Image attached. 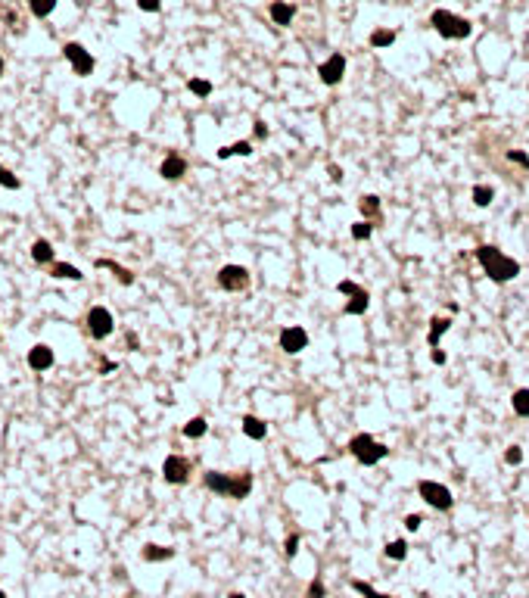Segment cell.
Segmentation results:
<instances>
[{"label":"cell","mask_w":529,"mask_h":598,"mask_svg":"<svg viewBox=\"0 0 529 598\" xmlns=\"http://www.w3.org/2000/svg\"><path fill=\"white\" fill-rule=\"evenodd\" d=\"M203 483H206V489H209V493H215L221 498H237V502H243V498L252 493V474H250V470H240V474L206 470Z\"/></svg>","instance_id":"1"},{"label":"cell","mask_w":529,"mask_h":598,"mask_svg":"<svg viewBox=\"0 0 529 598\" xmlns=\"http://www.w3.org/2000/svg\"><path fill=\"white\" fill-rule=\"evenodd\" d=\"M477 262L483 265V271L489 275V281L495 284H507L514 281V277L520 275V262L511 256H505L498 247H492V243H483V247H477Z\"/></svg>","instance_id":"2"},{"label":"cell","mask_w":529,"mask_h":598,"mask_svg":"<svg viewBox=\"0 0 529 598\" xmlns=\"http://www.w3.org/2000/svg\"><path fill=\"white\" fill-rule=\"evenodd\" d=\"M430 25L442 38H448V41H464V38H470V31H473L470 19L458 16V13H448V10H433Z\"/></svg>","instance_id":"3"},{"label":"cell","mask_w":529,"mask_h":598,"mask_svg":"<svg viewBox=\"0 0 529 598\" xmlns=\"http://www.w3.org/2000/svg\"><path fill=\"white\" fill-rule=\"evenodd\" d=\"M349 455L355 458L358 464H365V468H371V464L383 461L386 455H390V449L383 446V443H377L371 434H358L349 440Z\"/></svg>","instance_id":"4"},{"label":"cell","mask_w":529,"mask_h":598,"mask_svg":"<svg viewBox=\"0 0 529 598\" xmlns=\"http://www.w3.org/2000/svg\"><path fill=\"white\" fill-rule=\"evenodd\" d=\"M417 493L420 498H424L430 508H436V511H452L454 508V496H452V489L445 486V483H436V480H420L417 483Z\"/></svg>","instance_id":"5"},{"label":"cell","mask_w":529,"mask_h":598,"mask_svg":"<svg viewBox=\"0 0 529 598\" xmlns=\"http://www.w3.org/2000/svg\"><path fill=\"white\" fill-rule=\"evenodd\" d=\"M337 290L346 296V305H343L346 315H365V312L371 309V293H367L361 284H355V281H339Z\"/></svg>","instance_id":"6"},{"label":"cell","mask_w":529,"mask_h":598,"mask_svg":"<svg viewBox=\"0 0 529 598\" xmlns=\"http://www.w3.org/2000/svg\"><path fill=\"white\" fill-rule=\"evenodd\" d=\"M252 277H250V268H243V265H224V268H218V287L227 290V293H243V290H250Z\"/></svg>","instance_id":"7"},{"label":"cell","mask_w":529,"mask_h":598,"mask_svg":"<svg viewBox=\"0 0 529 598\" xmlns=\"http://www.w3.org/2000/svg\"><path fill=\"white\" fill-rule=\"evenodd\" d=\"M190 470H193V464H190V458H184V455H169L162 461V477H165V483H171V486H184V483L190 480Z\"/></svg>","instance_id":"8"},{"label":"cell","mask_w":529,"mask_h":598,"mask_svg":"<svg viewBox=\"0 0 529 598\" xmlns=\"http://www.w3.org/2000/svg\"><path fill=\"white\" fill-rule=\"evenodd\" d=\"M116 330V321H112V312L103 309V305H93L88 312V334L93 340H106V337Z\"/></svg>","instance_id":"9"},{"label":"cell","mask_w":529,"mask_h":598,"mask_svg":"<svg viewBox=\"0 0 529 598\" xmlns=\"http://www.w3.org/2000/svg\"><path fill=\"white\" fill-rule=\"evenodd\" d=\"M63 53H66V59H69V63H72V69H75V75H82V78H88L91 72H93V66H97V63H93V56H91V53L84 50L78 41H69V44H66V47H63Z\"/></svg>","instance_id":"10"},{"label":"cell","mask_w":529,"mask_h":598,"mask_svg":"<svg viewBox=\"0 0 529 598\" xmlns=\"http://www.w3.org/2000/svg\"><path fill=\"white\" fill-rule=\"evenodd\" d=\"M277 343L286 355H299V352L309 346V334H305V328H299V324H290V328L280 330Z\"/></svg>","instance_id":"11"},{"label":"cell","mask_w":529,"mask_h":598,"mask_svg":"<svg viewBox=\"0 0 529 598\" xmlns=\"http://www.w3.org/2000/svg\"><path fill=\"white\" fill-rule=\"evenodd\" d=\"M343 75H346V56L343 53H330V56L318 66V78L324 84H330V88L343 82Z\"/></svg>","instance_id":"12"},{"label":"cell","mask_w":529,"mask_h":598,"mask_svg":"<svg viewBox=\"0 0 529 598\" xmlns=\"http://www.w3.org/2000/svg\"><path fill=\"white\" fill-rule=\"evenodd\" d=\"M159 175H162L165 181H181V178L187 175V159L178 156V153H169V156L162 159V165H159Z\"/></svg>","instance_id":"13"},{"label":"cell","mask_w":529,"mask_h":598,"mask_svg":"<svg viewBox=\"0 0 529 598\" xmlns=\"http://www.w3.org/2000/svg\"><path fill=\"white\" fill-rule=\"evenodd\" d=\"M29 368H31V371H47V368H53V349L44 346V343L31 346V349H29Z\"/></svg>","instance_id":"14"},{"label":"cell","mask_w":529,"mask_h":598,"mask_svg":"<svg viewBox=\"0 0 529 598\" xmlns=\"http://www.w3.org/2000/svg\"><path fill=\"white\" fill-rule=\"evenodd\" d=\"M358 209H361V215H365V222H374V224H380V218H383V206H380V197H374V194H365L358 199Z\"/></svg>","instance_id":"15"},{"label":"cell","mask_w":529,"mask_h":598,"mask_svg":"<svg viewBox=\"0 0 529 598\" xmlns=\"http://www.w3.org/2000/svg\"><path fill=\"white\" fill-rule=\"evenodd\" d=\"M268 13H271V19L280 25V29H286V25H293L296 6H293V3H284V0H274V3L268 6Z\"/></svg>","instance_id":"16"},{"label":"cell","mask_w":529,"mask_h":598,"mask_svg":"<svg viewBox=\"0 0 529 598\" xmlns=\"http://www.w3.org/2000/svg\"><path fill=\"white\" fill-rule=\"evenodd\" d=\"M445 330H452V318L445 315H433L430 318V334H427V343H430V349H439V340Z\"/></svg>","instance_id":"17"},{"label":"cell","mask_w":529,"mask_h":598,"mask_svg":"<svg viewBox=\"0 0 529 598\" xmlns=\"http://www.w3.org/2000/svg\"><path fill=\"white\" fill-rule=\"evenodd\" d=\"M243 434L250 436V440H265L268 436V424L262 421V417H256V415H243Z\"/></svg>","instance_id":"18"},{"label":"cell","mask_w":529,"mask_h":598,"mask_svg":"<svg viewBox=\"0 0 529 598\" xmlns=\"http://www.w3.org/2000/svg\"><path fill=\"white\" fill-rule=\"evenodd\" d=\"M97 268H109L112 275L118 277V284H125V287H131V284H134V271L122 268V265L112 262V259H97Z\"/></svg>","instance_id":"19"},{"label":"cell","mask_w":529,"mask_h":598,"mask_svg":"<svg viewBox=\"0 0 529 598\" xmlns=\"http://www.w3.org/2000/svg\"><path fill=\"white\" fill-rule=\"evenodd\" d=\"M140 555H144V561H169V558H175V549H169V546H153V542H146Z\"/></svg>","instance_id":"20"},{"label":"cell","mask_w":529,"mask_h":598,"mask_svg":"<svg viewBox=\"0 0 529 598\" xmlns=\"http://www.w3.org/2000/svg\"><path fill=\"white\" fill-rule=\"evenodd\" d=\"M50 275L59 277V281H82V277H84L75 265H66V262H53L50 265Z\"/></svg>","instance_id":"21"},{"label":"cell","mask_w":529,"mask_h":598,"mask_svg":"<svg viewBox=\"0 0 529 598\" xmlns=\"http://www.w3.org/2000/svg\"><path fill=\"white\" fill-rule=\"evenodd\" d=\"M511 405H514V415H517V417H529V387L514 390Z\"/></svg>","instance_id":"22"},{"label":"cell","mask_w":529,"mask_h":598,"mask_svg":"<svg viewBox=\"0 0 529 598\" xmlns=\"http://www.w3.org/2000/svg\"><path fill=\"white\" fill-rule=\"evenodd\" d=\"M206 430H209V421H206V417H190L181 434H184L187 440H199V436H206Z\"/></svg>","instance_id":"23"},{"label":"cell","mask_w":529,"mask_h":598,"mask_svg":"<svg viewBox=\"0 0 529 598\" xmlns=\"http://www.w3.org/2000/svg\"><path fill=\"white\" fill-rule=\"evenodd\" d=\"M31 259L38 265H53V247L47 240H35L31 243Z\"/></svg>","instance_id":"24"},{"label":"cell","mask_w":529,"mask_h":598,"mask_svg":"<svg viewBox=\"0 0 529 598\" xmlns=\"http://www.w3.org/2000/svg\"><path fill=\"white\" fill-rule=\"evenodd\" d=\"M367 41H371V47H392V44H396V31L392 29H374Z\"/></svg>","instance_id":"25"},{"label":"cell","mask_w":529,"mask_h":598,"mask_svg":"<svg viewBox=\"0 0 529 598\" xmlns=\"http://www.w3.org/2000/svg\"><path fill=\"white\" fill-rule=\"evenodd\" d=\"M231 156H252V144L250 141H237V144H231V147L218 150V159H231Z\"/></svg>","instance_id":"26"},{"label":"cell","mask_w":529,"mask_h":598,"mask_svg":"<svg viewBox=\"0 0 529 598\" xmlns=\"http://www.w3.org/2000/svg\"><path fill=\"white\" fill-rule=\"evenodd\" d=\"M470 197H473V203H477L480 209H486V206L495 199V190L489 187V184H477V187L470 190Z\"/></svg>","instance_id":"27"},{"label":"cell","mask_w":529,"mask_h":598,"mask_svg":"<svg viewBox=\"0 0 529 598\" xmlns=\"http://www.w3.org/2000/svg\"><path fill=\"white\" fill-rule=\"evenodd\" d=\"M386 558H390V561H405L408 558V542L405 539H392L390 546H386Z\"/></svg>","instance_id":"28"},{"label":"cell","mask_w":529,"mask_h":598,"mask_svg":"<svg viewBox=\"0 0 529 598\" xmlns=\"http://www.w3.org/2000/svg\"><path fill=\"white\" fill-rule=\"evenodd\" d=\"M53 6H56V0H29V10H31V16H38V19L50 16V13H53Z\"/></svg>","instance_id":"29"},{"label":"cell","mask_w":529,"mask_h":598,"mask_svg":"<svg viewBox=\"0 0 529 598\" xmlns=\"http://www.w3.org/2000/svg\"><path fill=\"white\" fill-rule=\"evenodd\" d=\"M187 88H190V94H197V97H209L212 94V82H206V78H190Z\"/></svg>","instance_id":"30"},{"label":"cell","mask_w":529,"mask_h":598,"mask_svg":"<svg viewBox=\"0 0 529 598\" xmlns=\"http://www.w3.org/2000/svg\"><path fill=\"white\" fill-rule=\"evenodd\" d=\"M374 228H377L374 222H355L352 224V240H367V237L374 234Z\"/></svg>","instance_id":"31"},{"label":"cell","mask_w":529,"mask_h":598,"mask_svg":"<svg viewBox=\"0 0 529 598\" xmlns=\"http://www.w3.org/2000/svg\"><path fill=\"white\" fill-rule=\"evenodd\" d=\"M352 589H355L358 595H365V598H392V595H386V592H377L374 586H367L365 580H355V583H352Z\"/></svg>","instance_id":"32"},{"label":"cell","mask_w":529,"mask_h":598,"mask_svg":"<svg viewBox=\"0 0 529 598\" xmlns=\"http://www.w3.org/2000/svg\"><path fill=\"white\" fill-rule=\"evenodd\" d=\"M0 187H6V190H19V187H22V181H19V178L13 175L10 169H3V165H0Z\"/></svg>","instance_id":"33"},{"label":"cell","mask_w":529,"mask_h":598,"mask_svg":"<svg viewBox=\"0 0 529 598\" xmlns=\"http://www.w3.org/2000/svg\"><path fill=\"white\" fill-rule=\"evenodd\" d=\"M309 598H327V586H324L321 576H314V580L309 583Z\"/></svg>","instance_id":"34"},{"label":"cell","mask_w":529,"mask_h":598,"mask_svg":"<svg viewBox=\"0 0 529 598\" xmlns=\"http://www.w3.org/2000/svg\"><path fill=\"white\" fill-rule=\"evenodd\" d=\"M505 461H507V464H514V468H517V464H523V449H520V446H507Z\"/></svg>","instance_id":"35"},{"label":"cell","mask_w":529,"mask_h":598,"mask_svg":"<svg viewBox=\"0 0 529 598\" xmlns=\"http://www.w3.org/2000/svg\"><path fill=\"white\" fill-rule=\"evenodd\" d=\"M296 551H299V533H290V536H286V542H284V555L286 558H296Z\"/></svg>","instance_id":"36"},{"label":"cell","mask_w":529,"mask_h":598,"mask_svg":"<svg viewBox=\"0 0 529 598\" xmlns=\"http://www.w3.org/2000/svg\"><path fill=\"white\" fill-rule=\"evenodd\" d=\"M137 6L144 13H159L162 10V0H137Z\"/></svg>","instance_id":"37"},{"label":"cell","mask_w":529,"mask_h":598,"mask_svg":"<svg viewBox=\"0 0 529 598\" xmlns=\"http://www.w3.org/2000/svg\"><path fill=\"white\" fill-rule=\"evenodd\" d=\"M507 159H511V162H517V165H523V169H529V156H526V153H520V150H507Z\"/></svg>","instance_id":"38"},{"label":"cell","mask_w":529,"mask_h":598,"mask_svg":"<svg viewBox=\"0 0 529 598\" xmlns=\"http://www.w3.org/2000/svg\"><path fill=\"white\" fill-rule=\"evenodd\" d=\"M405 527L411 530V533H414V530H420V514H408L405 517Z\"/></svg>","instance_id":"39"},{"label":"cell","mask_w":529,"mask_h":598,"mask_svg":"<svg viewBox=\"0 0 529 598\" xmlns=\"http://www.w3.org/2000/svg\"><path fill=\"white\" fill-rule=\"evenodd\" d=\"M330 178H333V181H337V184L343 181V171H339V165H330Z\"/></svg>","instance_id":"40"},{"label":"cell","mask_w":529,"mask_h":598,"mask_svg":"<svg viewBox=\"0 0 529 598\" xmlns=\"http://www.w3.org/2000/svg\"><path fill=\"white\" fill-rule=\"evenodd\" d=\"M433 362H436V365H445V352H442V349H433Z\"/></svg>","instance_id":"41"},{"label":"cell","mask_w":529,"mask_h":598,"mask_svg":"<svg viewBox=\"0 0 529 598\" xmlns=\"http://www.w3.org/2000/svg\"><path fill=\"white\" fill-rule=\"evenodd\" d=\"M256 135H259V137H268V128H265V122H256Z\"/></svg>","instance_id":"42"},{"label":"cell","mask_w":529,"mask_h":598,"mask_svg":"<svg viewBox=\"0 0 529 598\" xmlns=\"http://www.w3.org/2000/svg\"><path fill=\"white\" fill-rule=\"evenodd\" d=\"M227 598H246V595H243V592H231V595H227Z\"/></svg>","instance_id":"43"},{"label":"cell","mask_w":529,"mask_h":598,"mask_svg":"<svg viewBox=\"0 0 529 598\" xmlns=\"http://www.w3.org/2000/svg\"><path fill=\"white\" fill-rule=\"evenodd\" d=\"M0 78H3V56H0Z\"/></svg>","instance_id":"44"},{"label":"cell","mask_w":529,"mask_h":598,"mask_svg":"<svg viewBox=\"0 0 529 598\" xmlns=\"http://www.w3.org/2000/svg\"><path fill=\"white\" fill-rule=\"evenodd\" d=\"M0 598H6V595H3V592H0Z\"/></svg>","instance_id":"45"}]
</instances>
